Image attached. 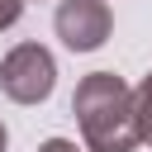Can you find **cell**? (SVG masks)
I'll list each match as a JSON object with an SVG mask.
<instances>
[{
	"label": "cell",
	"instance_id": "6da1fadb",
	"mask_svg": "<svg viewBox=\"0 0 152 152\" xmlns=\"http://www.w3.org/2000/svg\"><path fill=\"white\" fill-rule=\"evenodd\" d=\"M71 114L81 124L86 152H138L142 128H138V104L133 90L114 71H90L81 76L71 95Z\"/></svg>",
	"mask_w": 152,
	"mask_h": 152
},
{
	"label": "cell",
	"instance_id": "7a4b0ae2",
	"mask_svg": "<svg viewBox=\"0 0 152 152\" xmlns=\"http://www.w3.org/2000/svg\"><path fill=\"white\" fill-rule=\"evenodd\" d=\"M57 86V62L43 43H19L0 62V90L14 104H43Z\"/></svg>",
	"mask_w": 152,
	"mask_h": 152
},
{
	"label": "cell",
	"instance_id": "3957f363",
	"mask_svg": "<svg viewBox=\"0 0 152 152\" xmlns=\"http://www.w3.org/2000/svg\"><path fill=\"white\" fill-rule=\"evenodd\" d=\"M52 28L71 52H95V48H104L114 14H109L104 0H62L57 14H52Z\"/></svg>",
	"mask_w": 152,
	"mask_h": 152
},
{
	"label": "cell",
	"instance_id": "277c9868",
	"mask_svg": "<svg viewBox=\"0 0 152 152\" xmlns=\"http://www.w3.org/2000/svg\"><path fill=\"white\" fill-rule=\"evenodd\" d=\"M133 104H138V128H142V142H152V71L133 86Z\"/></svg>",
	"mask_w": 152,
	"mask_h": 152
},
{
	"label": "cell",
	"instance_id": "5b68a950",
	"mask_svg": "<svg viewBox=\"0 0 152 152\" xmlns=\"http://www.w3.org/2000/svg\"><path fill=\"white\" fill-rule=\"evenodd\" d=\"M24 5H28V0H0V28H14L19 14H24Z\"/></svg>",
	"mask_w": 152,
	"mask_h": 152
},
{
	"label": "cell",
	"instance_id": "8992f818",
	"mask_svg": "<svg viewBox=\"0 0 152 152\" xmlns=\"http://www.w3.org/2000/svg\"><path fill=\"white\" fill-rule=\"evenodd\" d=\"M38 152H81L71 138H48V142H38Z\"/></svg>",
	"mask_w": 152,
	"mask_h": 152
},
{
	"label": "cell",
	"instance_id": "52a82bcc",
	"mask_svg": "<svg viewBox=\"0 0 152 152\" xmlns=\"http://www.w3.org/2000/svg\"><path fill=\"white\" fill-rule=\"evenodd\" d=\"M5 147H10V133H5V124H0V152H5Z\"/></svg>",
	"mask_w": 152,
	"mask_h": 152
}]
</instances>
